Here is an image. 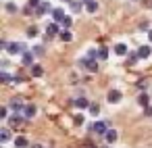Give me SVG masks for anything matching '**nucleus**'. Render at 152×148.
Instances as JSON below:
<instances>
[{"label":"nucleus","mask_w":152,"mask_h":148,"mask_svg":"<svg viewBox=\"0 0 152 148\" xmlns=\"http://www.w3.org/2000/svg\"><path fill=\"white\" fill-rule=\"evenodd\" d=\"M7 115H9V108H7V106H2V108H0V117L7 119Z\"/></svg>","instance_id":"obj_29"},{"label":"nucleus","mask_w":152,"mask_h":148,"mask_svg":"<svg viewBox=\"0 0 152 148\" xmlns=\"http://www.w3.org/2000/svg\"><path fill=\"white\" fill-rule=\"evenodd\" d=\"M81 2H83V0H71V9H73V13H79V11H81Z\"/></svg>","instance_id":"obj_20"},{"label":"nucleus","mask_w":152,"mask_h":148,"mask_svg":"<svg viewBox=\"0 0 152 148\" xmlns=\"http://www.w3.org/2000/svg\"><path fill=\"white\" fill-rule=\"evenodd\" d=\"M73 104H75L77 108H88V106H90V102H88L86 98H77V100H75Z\"/></svg>","instance_id":"obj_18"},{"label":"nucleus","mask_w":152,"mask_h":148,"mask_svg":"<svg viewBox=\"0 0 152 148\" xmlns=\"http://www.w3.org/2000/svg\"><path fill=\"white\" fill-rule=\"evenodd\" d=\"M52 17H54L56 23H61V21L65 19V11H63V9H54V11H52Z\"/></svg>","instance_id":"obj_9"},{"label":"nucleus","mask_w":152,"mask_h":148,"mask_svg":"<svg viewBox=\"0 0 152 148\" xmlns=\"http://www.w3.org/2000/svg\"><path fill=\"white\" fill-rule=\"evenodd\" d=\"M29 71H31V75H34V77H42V75H44V69H42L40 65H31V69H29Z\"/></svg>","instance_id":"obj_11"},{"label":"nucleus","mask_w":152,"mask_h":148,"mask_svg":"<svg viewBox=\"0 0 152 148\" xmlns=\"http://www.w3.org/2000/svg\"><path fill=\"white\" fill-rule=\"evenodd\" d=\"M52 36H61V32H58V25H56V23H50V25L46 27V38L50 40Z\"/></svg>","instance_id":"obj_6"},{"label":"nucleus","mask_w":152,"mask_h":148,"mask_svg":"<svg viewBox=\"0 0 152 148\" xmlns=\"http://www.w3.org/2000/svg\"><path fill=\"white\" fill-rule=\"evenodd\" d=\"M23 115H25L27 119H31V117L36 115V106H31V104H27V106L23 108Z\"/></svg>","instance_id":"obj_14"},{"label":"nucleus","mask_w":152,"mask_h":148,"mask_svg":"<svg viewBox=\"0 0 152 148\" xmlns=\"http://www.w3.org/2000/svg\"><path fill=\"white\" fill-rule=\"evenodd\" d=\"M79 65H81V67H88L90 71H98V63H96L94 59H90V56L81 59V61H79Z\"/></svg>","instance_id":"obj_2"},{"label":"nucleus","mask_w":152,"mask_h":148,"mask_svg":"<svg viewBox=\"0 0 152 148\" xmlns=\"http://www.w3.org/2000/svg\"><path fill=\"white\" fill-rule=\"evenodd\" d=\"M21 61H23L25 67H31V65H34V50H31V52H23V59H21Z\"/></svg>","instance_id":"obj_8"},{"label":"nucleus","mask_w":152,"mask_h":148,"mask_svg":"<svg viewBox=\"0 0 152 148\" xmlns=\"http://www.w3.org/2000/svg\"><path fill=\"white\" fill-rule=\"evenodd\" d=\"M27 36H29V38L38 36V27H29V29H27Z\"/></svg>","instance_id":"obj_26"},{"label":"nucleus","mask_w":152,"mask_h":148,"mask_svg":"<svg viewBox=\"0 0 152 148\" xmlns=\"http://www.w3.org/2000/svg\"><path fill=\"white\" fill-rule=\"evenodd\" d=\"M81 123H83V117L77 115V117H75V125H81Z\"/></svg>","instance_id":"obj_32"},{"label":"nucleus","mask_w":152,"mask_h":148,"mask_svg":"<svg viewBox=\"0 0 152 148\" xmlns=\"http://www.w3.org/2000/svg\"><path fill=\"white\" fill-rule=\"evenodd\" d=\"M61 23H63V25H65V27H71V19H69V17H65V19H63V21H61Z\"/></svg>","instance_id":"obj_31"},{"label":"nucleus","mask_w":152,"mask_h":148,"mask_svg":"<svg viewBox=\"0 0 152 148\" xmlns=\"http://www.w3.org/2000/svg\"><path fill=\"white\" fill-rule=\"evenodd\" d=\"M144 113L150 117V115H152V106H150V104H148V106H144Z\"/></svg>","instance_id":"obj_33"},{"label":"nucleus","mask_w":152,"mask_h":148,"mask_svg":"<svg viewBox=\"0 0 152 148\" xmlns=\"http://www.w3.org/2000/svg\"><path fill=\"white\" fill-rule=\"evenodd\" d=\"M67 2H71V0H67Z\"/></svg>","instance_id":"obj_36"},{"label":"nucleus","mask_w":152,"mask_h":148,"mask_svg":"<svg viewBox=\"0 0 152 148\" xmlns=\"http://www.w3.org/2000/svg\"><path fill=\"white\" fill-rule=\"evenodd\" d=\"M106 56H108V50H106V48H104V46H102V48H100V50H98V59H100V61H104V59H106Z\"/></svg>","instance_id":"obj_24"},{"label":"nucleus","mask_w":152,"mask_h":148,"mask_svg":"<svg viewBox=\"0 0 152 148\" xmlns=\"http://www.w3.org/2000/svg\"><path fill=\"white\" fill-rule=\"evenodd\" d=\"M148 38H150V42H152V29H150V32H148Z\"/></svg>","instance_id":"obj_34"},{"label":"nucleus","mask_w":152,"mask_h":148,"mask_svg":"<svg viewBox=\"0 0 152 148\" xmlns=\"http://www.w3.org/2000/svg\"><path fill=\"white\" fill-rule=\"evenodd\" d=\"M104 138H106V142H108V144H113V142H117V138H119V136H117V131H115V129H108V131L104 133Z\"/></svg>","instance_id":"obj_10"},{"label":"nucleus","mask_w":152,"mask_h":148,"mask_svg":"<svg viewBox=\"0 0 152 148\" xmlns=\"http://www.w3.org/2000/svg\"><path fill=\"white\" fill-rule=\"evenodd\" d=\"M7 52H11V54H23V52H25V46H23L21 42H11V44L7 46Z\"/></svg>","instance_id":"obj_1"},{"label":"nucleus","mask_w":152,"mask_h":148,"mask_svg":"<svg viewBox=\"0 0 152 148\" xmlns=\"http://www.w3.org/2000/svg\"><path fill=\"white\" fill-rule=\"evenodd\" d=\"M115 52H117L119 56H123V54H127V46H125V44H117V46H115Z\"/></svg>","instance_id":"obj_19"},{"label":"nucleus","mask_w":152,"mask_h":148,"mask_svg":"<svg viewBox=\"0 0 152 148\" xmlns=\"http://www.w3.org/2000/svg\"><path fill=\"white\" fill-rule=\"evenodd\" d=\"M15 146H17V148H25V146H29V142H27V138L19 136V138L15 140Z\"/></svg>","instance_id":"obj_15"},{"label":"nucleus","mask_w":152,"mask_h":148,"mask_svg":"<svg viewBox=\"0 0 152 148\" xmlns=\"http://www.w3.org/2000/svg\"><path fill=\"white\" fill-rule=\"evenodd\" d=\"M137 102H140L142 106H148V104H150V98H148V94H140V98H137Z\"/></svg>","instance_id":"obj_21"},{"label":"nucleus","mask_w":152,"mask_h":148,"mask_svg":"<svg viewBox=\"0 0 152 148\" xmlns=\"http://www.w3.org/2000/svg\"><path fill=\"white\" fill-rule=\"evenodd\" d=\"M42 2H40V0H29V4H27V13L31 11V9H38Z\"/></svg>","instance_id":"obj_23"},{"label":"nucleus","mask_w":152,"mask_h":148,"mask_svg":"<svg viewBox=\"0 0 152 148\" xmlns=\"http://www.w3.org/2000/svg\"><path fill=\"white\" fill-rule=\"evenodd\" d=\"M61 40H63V42H71V40H73V34L69 32V27H67L65 32H61Z\"/></svg>","instance_id":"obj_17"},{"label":"nucleus","mask_w":152,"mask_h":148,"mask_svg":"<svg viewBox=\"0 0 152 148\" xmlns=\"http://www.w3.org/2000/svg\"><path fill=\"white\" fill-rule=\"evenodd\" d=\"M92 129H94L96 133H100V136H104V133L108 131V127H106V123H104V121H96V123L92 125Z\"/></svg>","instance_id":"obj_5"},{"label":"nucleus","mask_w":152,"mask_h":148,"mask_svg":"<svg viewBox=\"0 0 152 148\" xmlns=\"http://www.w3.org/2000/svg\"><path fill=\"white\" fill-rule=\"evenodd\" d=\"M0 140H2V142H9V140H11V131H9V129H2V131H0Z\"/></svg>","instance_id":"obj_22"},{"label":"nucleus","mask_w":152,"mask_h":148,"mask_svg":"<svg viewBox=\"0 0 152 148\" xmlns=\"http://www.w3.org/2000/svg\"><path fill=\"white\" fill-rule=\"evenodd\" d=\"M7 11H9V13H17V7H15L13 2H9V4H7Z\"/></svg>","instance_id":"obj_27"},{"label":"nucleus","mask_w":152,"mask_h":148,"mask_svg":"<svg viewBox=\"0 0 152 148\" xmlns=\"http://www.w3.org/2000/svg\"><path fill=\"white\" fill-rule=\"evenodd\" d=\"M121 98H123V94H121L119 90H110V92L106 94V100H108L110 104H117V102H119Z\"/></svg>","instance_id":"obj_3"},{"label":"nucleus","mask_w":152,"mask_h":148,"mask_svg":"<svg viewBox=\"0 0 152 148\" xmlns=\"http://www.w3.org/2000/svg\"><path fill=\"white\" fill-rule=\"evenodd\" d=\"M31 148H42V146H38V144H36V146H31Z\"/></svg>","instance_id":"obj_35"},{"label":"nucleus","mask_w":152,"mask_h":148,"mask_svg":"<svg viewBox=\"0 0 152 148\" xmlns=\"http://www.w3.org/2000/svg\"><path fill=\"white\" fill-rule=\"evenodd\" d=\"M48 11H50V2H42V4L36 9V13H38V15H44V13H48Z\"/></svg>","instance_id":"obj_13"},{"label":"nucleus","mask_w":152,"mask_h":148,"mask_svg":"<svg viewBox=\"0 0 152 148\" xmlns=\"http://www.w3.org/2000/svg\"><path fill=\"white\" fill-rule=\"evenodd\" d=\"M86 9H88L90 13H96V11H98V2H96V0H88V2H86Z\"/></svg>","instance_id":"obj_16"},{"label":"nucleus","mask_w":152,"mask_h":148,"mask_svg":"<svg viewBox=\"0 0 152 148\" xmlns=\"http://www.w3.org/2000/svg\"><path fill=\"white\" fill-rule=\"evenodd\" d=\"M0 79L7 84V81H11V75H9V73H2V75H0Z\"/></svg>","instance_id":"obj_30"},{"label":"nucleus","mask_w":152,"mask_h":148,"mask_svg":"<svg viewBox=\"0 0 152 148\" xmlns=\"http://www.w3.org/2000/svg\"><path fill=\"white\" fill-rule=\"evenodd\" d=\"M34 54H36V56H42V54H44V46H36V48H34Z\"/></svg>","instance_id":"obj_25"},{"label":"nucleus","mask_w":152,"mask_h":148,"mask_svg":"<svg viewBox=\"0 0 152 148\" xmlns=\"http://www.w3.org/2000/svg\"><path fill=\"white\" fill-rule=\"evenodd\" d=\"M9 106H11L15 113H19V111H23V108H25V104L21 102V98H13V100L9 102Z\"/></svg>","instance_id":"obj_7"},{"label":"nucleus","mask_w":152,"mask_h":148,"mask_svg":"<svg viewBox=\"0 0 152 148\" xmlns=\"http://www.w3.org/2000/svg\"><path fill=\"white\" fill-rule=\"evenodd\" d=\"M25 119H27L25 115H19V113H15V115H13V117L9 119V123H11L13 127H19V125H21V123H23Z\"/></svg>","instance_id":"obj_4"},{"label":"nucleus","mask_w":152,"mask_h":148,"mask_svg":"<svg viewBox=\"0 0 152 148\" xmlns=\"http://www.w3.org/2000/svg\"><path fill=\"white\" fill-rule=\"evenodd\" d=\"M150 52H152V48H150V46H142V48L137 50L140 59H148V56H150Z\"/></svg>","instance_id":"obj_12"},{"label":"nucleus","mask_w":152,"mask_h":148,"mask_svg":"<svg viewBox=\"0 0 152 148\" xmlns=\"http://www.w3.org/2000/svg\"><path fill=\"white\" fill-rule=\"evenodd\" d=\"M137 59H140V54H137V52H131V54H129V63H135Z\"/></svg>","instance_id":"obj_28"}]
</instances>
